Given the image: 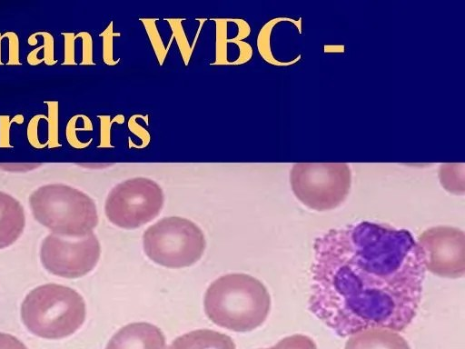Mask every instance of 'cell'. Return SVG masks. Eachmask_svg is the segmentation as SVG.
Returning <instances> with one entry per match:
<instances>
[{"label": "cell", "mask_w": 465, "mask_h": 349, "mask_svg": "<svg viewBox=\"0 0 465 349\" xmlns=\"http://www.w3.org/2000/svg\"><path fill=\"white\" fill-rule=\"evenodd\" d=\"M426 269L406 229L359 222L313 244L309 310L337 335L401 332L416 316Z\"/></svg>", "instance_id": "obj_1"}, {"label": "cell", "mask_w": 465, "mask_h": 349, "mask_svg": "<svg viewBox=\"0 0 465 349\" xmlns=\"http://www.w3.org/2000/svg\"><path fill=\"white\" fill-rule=\"evenodd\" d=\"M271 307L270 294L258 279L228 274L214 280L204 294V311L215 324L234 332L260 326Z\"/></svg>", "instance_id": "obj_2"}, {"label": "cell", "mask_w": 465, "mask_h": 349, "mask_svg": "<svg viewBox=\"0 0 465 349\" xmlns=\"http://www.w3.org/2000/svg\"><path fill=\"white\" fill-rule=\"evenodd\" d=\"M21 316L35 335L59 339L74 333L85 318V304L74 289L47 284L33 289L25 298Z\"/></svg>", "instance_id": "obj_3"}, {"label": "cell", "mask_w": 465, "mask_h": 349, "mask_svg": "<svg viewBox=\"0 0 465 349\" xmlns=\"http://www.w3.org/2000/svg\"><path fill=\"white\" fill-rule=\"evenodd\" d=\"M35 218L53 234L82 237L98 223L94 200L84 192L63 184L40 186L29 198Z\"/></svg>", "instance_id": "obj_4"}, {"label": "cell", "mask_w": 465, "mask_h": 349, "mask_svg": "<svg viewBox=\"0 0 465 349\" xmlns=\"http://www.w3.org/2000/svg\"><path fill=\"white\" fill-rule=\"evenodd\" d=\"M205 245L203 231L192 221L177 216L161 219L143 234L147 256L171 268L192 265L201 258Z\"/></svg>", "instance_id": "obj_5"}, {"label": "cell", "mask_w": 465, "mask_h": 349, "mask_svg": "<svg viewBox=\"0 0 465 349\" xmlns=\"http://www.w3.org/2000/svg\"><path fill=\"white\" fill-rule=\"evenodd\" d=\"M290 182L294 195L304 205L326 211L346 199L351 172L345 163H297L290 172Z\"/></svg>", "instance_id": "obj_6"}, {"label": "cell", "mask_w": 465, "mask_h": 349, "mask_svg": "<svg viewBox=\"0 0 465 349\" xmlns=\"http://www.w3.org/2000/svg\"><path fill=\"white\" fill-rule=\"evenodd\" d=\"M163 205L161 186L152 179L135 177L112 188L104 209L111 223L125 229H134L152 221L159 214Z\"/></svg>", "instance_id": "obj_7"}, {"label": "cell", "mask_w": 465, "mask_h": 349, "mask_svg": "<svg viewBox=\"0 0 465 349\" xmlns=\"http://www.w3.org/2000/svg\"><path fill=\"white\" fill-rule=\"evenodd\" d=\"M100 244L92 233L82 237L47 235L40 256L45 269L58 276L75 278L90 272L100 257Z\"/></svg>", "instance_id": "obj_8"}, {"label": "cell", "mask_w": 465, "mask_h": 349, "mask_svg": "<svg viewBox=\"0 0 465 349\" xmlns=\"http://www.w3.org/2000/svg\"><path fill=\"white\" fill-rule=\"evenodd\" d=\"M426 270L448 278L465 273V234L459 228L439 225L425 230L418 237Z\"/></svg>", "instance_id": "obj_9"}, {"label": "cell", "mask_w": 465, "mask_h": 349, "mask_svg": "<svg viewBox=\"0 0 465 349\" xmlns=\"http://www.w3.org/2000/svg\"><path fill=\"white\" fill-rule=\"evenodd\" d=\"M105 349H165V337L152 324L132 323L118 330Z\"/></svg>", "instance_id": "obj_10"}, {"label": "cell", "mask_w": 465, "mask_h": 349, "mask_svg": "<svg viewBox=\"0 0 465 349\" xmlns=\"http://www.w3.org/2000/svg\"><path fill=\"white\" fill-rule=\"evenodd\" d=\"M25 213L12 195L0 192V249L11 245L25 227Z\"/></svg>", "instance_id": "obj_11"}, {"label": "cell", "mask_w": 465, "mask_h": 349, "mask_svg": "<svg viewBox=\"0 0 465 349\" xmlns=\"http://www.w3.org/2000/svg\"><path fill=\"white\" fill-rule=\"evenodd\" d=\"M344 349H411L397 332L388 329H368L351 335Z\"/></svg>", "instance_id": "obj_12"}, {"label": "cell", "mask_w": 465, "mask_h": 349, "mask_svg": "<svg viewBox=\"0 0 465 349\" xmlns=\"http://www.w3.org/2000/svg\"><path fill=\"white\" fill-rule=\"evenodd\" d=\"M166 349H235V344L227 334L199 329L175 338Z\"/></svg>", "instance_id": "obj_13"}, {"label": "cell", "mask_w": 465, "mask_h": 349, "mask_svg": "<svg viewBox=\"0 0 465 349\" xmlns=\"http://www.w3.org/2000/svg\"><path fill=\"white\" fill-rule=\"evenodd\" d=\"M47 105V141L45 145L48 148L61 147L58 135V116L59 103L58 101H45Z\"/></svg>", "instance_id": "obj_14"}, {"label": "cell", "mask_w": 465, "mask_h": 349, "mask_svg": "<svg viewBox=\"0 0 465 349\" xmlns=\"http://www.w3.org/2000/svg\"><path fill=\"white\" fill-rule=\"evenodd\" d=\"M81 114L73 115L69 121L67 122L66 127H65V137L73 148L75 149H83L87 147L91 142L92 138L88 142H81L77 137V131H92L93 130V124L90 118L88 117L82 126L77 127V123L80 118Z\"/></svg>", "instance_id": "obj_15"}, {"label": "cell", "mask_w": 465, "mask_h": 349, "mask_svg": "<svg viewBox=\"0 0 465 349\" xmlns=\"http://www.w3.org/2000/svg\"><path fill=\"white\" fill-rule=\"evenodd\" d=\"M266 349H317L314 341L303 334H293L280 340L275 345Z\"/></svg>", "instance_id": "obj_16"}, {"label": "cell", "mask_w": 465, "mask_h": 349, "mask_svg": "<svg viewBox=\"0 0 465 349\" xmlns=\"http://www.w3.org/2000/svg\"><path fill=\"white\" fill-rule=\"evenodd\" d=\"M143 21L147 34L149 35V39L152 43V45L154 49L155 55L157 56V59L159 63L162 65L164 61V58L166 56L167 50L163 44V40L161 35H159V32L156 28L155 20L154 19H141Z\"/></svg>", "instance_id": "obj_17"}, {"label": "cell", "mask_w": 465, "mask_h": 349, "mask_svg": "<svg viewBox=\"0 0 465 349\" xmlns=\"http://www.w3.org/2000/svg\"><path fill=\"white\" fill-rule=\"evenodd\" d=\"M167 21H169L173 34L178 43L177 45L182 54L183 62L185 63V65H187L192 54V49L185 36V33L183 31L181 20L167 19Z\"/></svg>", "instance_id": "obj_18"}, {"label": "cell", "mask_w": 465, "mask_h": 349, "mask_svg": "<svg viewBox=\"0 0 465 349\" xmlns=\"http://www.w3.org/2000/svg\"><path fill=\"white\" fill-rule=\"evenodd\" d=\"M25 117L22 114H17L13 118L8 115H0V148H11L10 143V129L12 123L17 125L23 124Z\"/></svg>", "instance_id": "obj_19"}, {"label": "cell", "mask_w": 465, "mask_h": 349, "mask_svg": "<svg viewBox=\"0 0 465 349\" xmlns=\"http://www.w3.org/2000/svg\"><path fill=\"white\" fill-rule=\"evenodd\" d=\"M46 120V116L42 114L34 115L28 122L26 127V137L31 146L36 149L46 147L45 143L42 144L39 140L38 126L40 120Z\"/></svg>", "instance_id": "obj_20"}, {"label": "cell", "mask_w": 465, "mask_h": 349, "mask_svg": "<svg viewBox=\"0 0 465 349\" xmlns=\"http://www.w3.org/2000/svg\"><path fill=\"white\" fill-rule=\"evenodd\" d=\"M113 23L107 26V28L100 34L103 37V59L104 62L109 65H114L117 61L114 60L113 56V36L120 35L119 33H113Z\"/></svg>", "instance_id": "obj_21"}, {"label": "cell", "mask_w": 465, "mask_h": 349, "mask_svg": "<svg viewBox=\"0 0 465 349\" xmlns=\"http://www.w3.org/2000/svg\"><path fill=\"white\" fill-rule=\"evenodd\" d=\"M64 36V62L62 65H75V40L76 35L72 32H63Z\"/></svg>", "instance_id": "obj_22"}, {"label": "cell", "mask_w": 465, "mask_h": 349, "mask_svg": "<svg viewBox=\"0 0 465 349\" xmlns=\"http://www.w3.org/2000/svg\"><path fill=\"white\" fill-rule=\"evenodd\" d=\"M35 36L41 35L44 39V63L46 65H54L57 63L54 59V40L52 34L46 31L34 33Z\"/></svg>", "instance_id": "obj_23"}, {"label": "cell", "mask_w": 465, "mask_h": 349, "mask_svg": "<svg viewBox=\"0 0 465 349\" xmlns=\"http://www.w3.org/2000/svg\"><path fill=\"white\" fill-rule=\"evenodd\" d=\"M8 40V61L7 65H19V38L16 33L8 31L3 35Z\"/></svg>", "instance_id": "obj_24"}, {"label": "cell", "mask_w": 465, "mask_h": 349, "mask_svg": "<svg viewBox=\"0 0 465 349\" xmlns=\"http://www.w3.org/2000/svg\"><path fill=\"white\" fill-rule=\"evenodd\" d=\"M76 35V38L82 39V61L80 65H94L93 61V39L89 33L80 32Z\"/></svg>", "instance_id": "obj_25"}, {"label": "cell", "mask_w": 465, "mask_h": 349, "mask_svg": "<svg viewBox=\"0 0 465 349\" xmlns=\"http://www.w3.org/2000/svg\"><path fill=\"white\" fill-rule=\"evenodd\" d=\"M101 122V140L99 147H110L112 146L110 144V128L111 125L117 120L118 115L114 116L113 120L109 115H99Z\"/></svg>", "instance_id": "obj_26"}, {"label": "cell", "mask_w": 465, "mask_h": 349, "mask_svg": "<svg viewBox=\"0 0 465 349\" xmlns=\"http://www.w3.org/2000/svg\"><path fill=\"white\" fill-rule=\"evenodd\" d=\"M0 349H27V347L16 337L0 333Z\"/></svg>", "instance_id": "obj_27"}, {"label": "cell", "mask_w": 465, "mask_h": 349, "mask_svg": "<svg viewBox=\"0 0 465 349\" xmlns=\"http://www.w3.org/2000/svg\"><path fill=\"white\" fill-rule=\"evenodd\" d=\"M43 45L41 46H38L35 49H33L28 55H27V58H26V61L29 65H40L42 62H44V58H39L37 56L39 51H41L43 49Z\"/></svg>", "instance_id": "obj_28"}, {"label": "cell", "mask_w": 465, "mask_h": 349, "mask_svg": "<svg viewBox=\"0 0 465 349\" xmlns=\"http://www.w3.org/2000/svg\"><path fill=\"white\" fill-rule=\"evenodd\" d=\"M27 42H28V45H35L38 43V40H37L36 36L34 34H32L28 37Z\"/></svg>", "instance_id": "obj_29"}, {"label": "cell", "mask_w": 465, "mask_h": 349, "mask_svg": "<svg viewBox=\"0 0 465 349\" xmlns=\"http://www.w3.org/2000/svg\"><path fill=\"white\" fill-rule=\"evenodd\" d=\"M4 39L3 35L0 33V65H3L4 63L2 61V40Z\"/></svg>", "instance_id": "obj_30"}]
</instances>
